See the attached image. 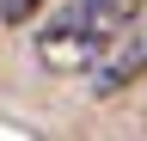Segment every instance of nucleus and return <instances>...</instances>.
I'll return each instance as SVG.
<instances>
[{
    "instance_id": "nucleus-1",
    "label": "nucleus",
    "mask_w": 147,
    "mask_h": 141,
    "mask_svg": "<svg viewBox=\"0 0 147 141\" xmlns=\"http://www.w3.org/2000/svg\"><path fill=\"white\" fill-rule=\"evenodd\" d=\"M147 0H67L37 37V61L49 74H80L104 55L123 31H135Z\"/></svg>"
},
{
    "instance_id": "nucleus-2",
    "label": "nucleus",
    "mask_w": 147,
    "mask_h": 141,
    "mask_svg": "<svg viewBox=\"0 0 147 141\" xmlns=\"http://www.w3.org/2000/svg\"><path fill=\"white\" fill-rule=\"evenodd\" d=\"M141 74H147V31H123V37L92 61V98H117Z\"/></svg>"
},
{
    "instance_id": "nucleus-3",
    "label": "nucleus",
    "mask_w": 147,
    "mask_h": 141,
    "mask_svg": "<svg viewBox=\"0 0 147 141\" xmlns=\"http://www.w3.org/2000/svg\"><path fill=\"white\" fill-rule=\"evenodd\" d=\"M49 0H0V25H25L31 12H43Z\"/></svg>"
}]
</instances>
